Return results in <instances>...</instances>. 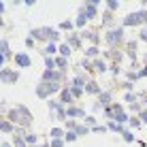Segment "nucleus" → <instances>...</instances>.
I'll return each mask as SVG.
<instances>
[{
  "label": "nucleus",
  "instance_id": "13",
  "mask_svg": "<svg viewBox=\"0 0 147 147\" xmlns=\"http://www.w3.org/2000/svg\"><path fill=\"white\" fill-rule=\"evenodd\" d=\"M126 119H128V115H126L124 111H121V113H117V115H115V121H117V124H124Z\"/></svg>",
  "mask_w": 147,
  "mask_h": 147
},
{
  "label": "nucleus",
  "instance_id": "19",
  "mask_svg": "<svg viewBox=\"0 0 147 147\" xmlns=\"http://www.w3.org/2000/svg\"><path fill=\"white\" fill-rule=\"evenodd\" d=\"M77 132H66V134H64V139H66V141H75V139H77Z\"/></svg>",
  "mask_w": 147,
  "mask_h": 147
},
{
  "label": "nucleus",
  "instance_id": "9",
  "mask_svg": "<svg viewBox=\"0 0 147 147\" xmlns=\"http://www.w3.org/2000/svg\"><path fill=\"white\" fill-rule=\"evenodd\" d=\"M66 115H68V117H83V111H81V109H68L66 111Z\"/></svg>",
  "mask_w": 147,
  "mask_h": 147
},
{
  "label": "nucleus",
  "instance_id": "2",
  "mask_svg": "<svg viewBox=\"0 0 147 147\" xmlns=\"http://www.w3.org/2000/svg\"><path fill=\"white\" fill-rule=\"evenodd\" d=\"M11 117H15V121H19L22 126H28V124H30V119H32V117H30V113H28V111L24 109V107H17V109H15L13 113H11Z\"/></svg>",
  "mask_w": 147,
  "mask_h": 147
},
{
  "label": "nucleus",
  "instance_id": "6",
  "mask_svg": "<svg viewBox=\"0 0 147 147\" xmlns=\"http://www.w3.org/2000/svg\"><path fill=\"white\" fill-rule=\"evenodd\" d=\"M15 62H17V66H22V68H28L30 66L28 53H17V55H15Z\"/></svg>",
  "mask_w": 147,
  "mask_h": 147
},
{
  "label": "nucleus",
  "instance_id": "12",
  "mask_svg": "<svg viewBox=\"0 0 147 147\" xmlns=\"http://www.w3.org/2000/svg\"><path fill=\"white\" fill-rule=\"evenodd\" d=\"M60 53H62V58H68L70 55V45H62V47H60Z\"/></svg>",
  "mask_w": 147,
  "mask_h": 147
},
{
  "label": "nucleus",
  "instance_id": "8",
  "mask_svg": "<svg viewBox=\"0 0 147 147\" xmlns=\"http://www.w3.org/2000/svg\"><path fill=\"white\" fill-rule=\"evenodd\" d=\"M70 105L73 102V92H68V90H62V105Z\"/></svg>",
  "mask_w": 147,
  "mask_h": 147
},
{
  "label": "nucleus",
  "instance_id": "18",
  "mask_svg": "<svg viewBox=\"0 0 147 147\" xmlns=\"http://www.w3.org/2000/svg\"><path fill=\"white\" fill-rule=\"evenodd\" d=\"M85 19H88V17H85V13H81L79 17H77V22H75V24H77V26H83V24H85Z\"/></svg>",
  "mask_w": 147,
  "mask_h": 147
},
{
  "label": "nucleus",
  "instance_id": "25",
  "mask_svg": "<svg viewBox=\"0 0 147 147\" xmlns=\"http://www.w3.org/2000/svg\"><path fill=\"white\" fill-rule=\"evenodd\" d=\"M88 55H92V58H94V55H98V49H96V47H90V49H88Z\"/></svg>",
  "mask_w": 147,
  "mask_h": 147
},
{
  "label": "nucleus",
  "instance_id": "16",
  "mask_svg": "<svg viewBox=\"0 0 147 147\" xmlns=\"http://www.w3.org/2000/svg\"><path fill=\"white\" fill-rule=\"evenodd\" d=\"M96 70H98V73H105V70H107V64L98 60V62H96Z\"/></svg>",
  "mask_w": 147,
  "mask_h": 147
},
{
  "label": "nucleus",
  "instance_id": "15",
  "mask_svg": "<svg viewBox=\"0 0 147 147\" xmlns=\"http://www.w3.org/2000/svg\"><path fill=\"white\" fill-rule=\"evenodd\" d=\"M45 64H47V68H49V70H53V66H55V60L47 55V58H45Z\"/></svg>",
  "mask_w": 147,
  "mask_h": 147
},
{
  "label": "nucleus",
  "instance_id": "33",
  "mask_svg": "<svg viewBox=\"0 0 147 147\" xmlns=\"http://www.w3.org/2000/svg\"><path fill=\"white\" fill-rule=\"evenodd\" d=\"M141 119H143V121H147V111H143V113H141Z\"/></svg>",
  "mask_w": 147,
  "mask_h": 147
},
{
  "label": "nucleus",
  "instance_id": "5",
  "mask_svg": "<svg viewBox=\"0 0 147 147\" xmlns=\"http://www.w3.org/2000/svg\"><path fill=\"white\" fill-rule=\"evenodd\" d=\"M141 19H143V11H141V13H130L128 17L124 19V26H134V24H141Z\"/></svg>",
  "mask_w": 147,
  "mask_h": 147
},
{
  "label": "nucleus",
  "instance_id": "4",
  "mask_svg": "<svg viewBox=\"0 0 147 147\" xmlns=\"http://www.w3.org/2000/svg\"><path fill=\"white\" fill-rule=\"evenodd\" d=\"M19 75L17 73H13L11 68H2V73H0V79L4 81V83H11V81H17Z\"/></svg>",
  "mask_w": 147,
  "mask_h": 147
},
{
  "label": "nucleus",
  "instance_id": "26",
  "mask_svg": "<svg viewBox=\"0 0 147 147\" xmlns=\"http://www.w3.org/2000/svg\"><path fill=\"white\" fill-rule=\"evenodd\" d=\"M64 143H62V139H55V141H51V147H62Z\"/></svg>",
  "mask_w": 147,
  "mask_h": 147
},
{
  "label": "nucleus",
  "instance_id": "30",
  "mask_svg": "<svg viewBox=\"0 0 147 147\" xmlns=\"http://www.w3.org/2000/svg\"><path fill=\"white\" fill-rule=\"evenodd\" d=\"M32 43H34V38H32V36H28V38H26V45H28V47H32Z\"/></svg>",
  "mask_w": 147,
  "mask_h": 147
},
{
  "label": "nucleus",
  "instance_id": "22",
  "mask_svg": "<svg viewBox=\"0 0 147 147\" xmlns=\"http://www.w3.org/2000/svg\"><path fill=\"white\" fill-rule=\"evenodd\" d=\"M26 143H30V145L36 143V134H28V136H26Z\"/></svg>",
  "mask_w": 147,
  "mask_h": 147
},
{
  "label": "nucleus",
  "instance_id": "23",
  "mask_svg": "<svg viewBox=\"0 0 147 147\" xmlns=\"http://www.w3.org/2000/svg\"><path fill=\"white\" fill-rule=\"evenodd\" d=\"M124 139H126V141H128V143H130V141H134V136H132V132H128V130H124Z\"/></svg>",
  "mask_w": 147,
  "mask_h": 147
},
{
  "label": "nucleus",
  "instance_id": "10",
  "mask_svg": "<svg viewBox=\"0 0 147 147\" xmlns=\"http://www.w3.org/2000/svg\"><path fill=\"white\" fill-rule=\"evenodd\" d=\"M64 132H62V130H60V128H53L51 130V132H49V136H51V141H55V139H60V136H62Z\"/></svg>",
  "mask_w": 147,
  "mask_h": 147
},
{
  "label": "nucleus",
  "instance_id": "24",
  "mask_svg": "<svg viewBox=\"0 0 147 147\" xmlns=\"http://www.w3.org/2000/svg\"><path fill=\"white\" fill-rule=\"evenodd\" d=\"M15 147H26V141L24 139H15Z\"/></svg>",
  "mask_w": 147,
  "mask_h": 147
},
{
  "label": "nucleus",
  "instance_id": "17",
  "mask_svg": "<svg viewBox=\"0 0 147 147\" xmlns=\"http://www.w3.org/2000/svg\"><path fill=\"white\" fill-rule=\"evenodd\" d=\"M11 130H13L11 121H2V132H11Z\"/></svg>",
  "mask_w": 147,
  "mask_h": 147
},
{
  "label": "nucleus",
  "instance_id": "3",
  "mask_svg": "<svg viewBox=\"0 0 147 147\" xmlns=\"http://www.w3.org/2000/svg\"><path fill=\"white\" fill-rule=\"evenodd\" d=\"M105 38H107V43H109V45H115V43H119V40L124 38V30H121V28H117V30H111V32H109Z\"/></svg>",
  "mask_w": 147,
  "mask_h": 147
},
{
  "label": "nucleus",
  "instance_id": "31",
  "mask_svg": "<svg viewBox=\"0 0 147 147\" xmlns=\"http://www.w3.org/2000/svg\"><path fill=\"white\" fill-rule=\"evenodd\" d=\"M139 77H147V66H145L143 70H139Z\"/></svg>",
  "mask_w": 147,
  "mask_h": 147
},
{
  "label": "nucleus",
  "instance_id": "11",
  "mask_svg": "<svg viewBox=\"0 0 147 147\" xmlns=\"http://www.w3.org/2000/svg\"><path fill=\"white\" fill-rule=\"evenodd\" d=\"M55 51H58V47H55V45H53V43H49V45H47V47H45V53H47V55H53Z\"/></svg>",
  "mask_w": 147,
  "mask_h": 147
},
{
  "label": "nucleus",
  "instance_id": "7",
  "mask_svg": "<svg viewBox=\"0 0 147 147\" xmlns=\"http://www.w3.org/2000/svg\"><path fill=\"white\" fill-rule=\"evenodd\" d=\"M85 92H90V94H98V92H100V88H98V83H96V81H88V88H85Z\"/></svg>",
  "mask_w": 147,
  "mask_h": 147
},
{
  "label": "nucleus",
  "instance_id": "14",
  "mask_svg": "<svg viewBox=\"0 0 147 147\" xmlns=\"http://www.w3.org/2000/svg\"><path fill=\"white\" fill-rule=\"evenodd\" d=\"M109 100H111V94H109V92L100 94V102H102V105H109Z\"/></svg>",
  "mask_w": 147,
  "mask_h": 147
},
{
  "label": "nucleus",
  "instance_id": "32",
  "mask_svg": "<svg viewBox=\"0 0 147 147\" xmlns=\"http://www.w3.org/2000/svg\"><path fill=\"white\" fill-rule=\"evenodd\" d=\"M141 38H143V40H147V28L143 30V32H141Z\"/></svg>",
  "mask_w": 147,
  "mask_h": 147
},
{
  "label": "nucleus",
  "instance_id": "20",
  "mask_svg": "<svg viewBox=\"0 0 147 147\" xmlns=\"http://www.w3.org/2000/svg\"><path fill=\"white\" fill-rule=\"evenodd\" d=\"M70 92H73V96H79L81 92H83V88H77V85H73V88H70Z\"/></svg>",
  "mask_w": 147,
  "mask_h": 147
},
{
  "label": "nucleus",
  "instance_id": "1",
  "mask_svg": "<svg viewBox=\"0 0 147 147\" xmlns=\"http://www.w3.org/2000/svg\"><path fill=\"white\" fill-rule=\"evenodd\" d=\"M32 36H36V38H49V40H58L60 34L55 32V30H51V28H38V30H32Z\"/></svg>",
  "mask_w": 147,
  "mask_h": 147
},
{
  "label": "nucleus",
  "instance_id": "21",
  "mask_svg": "<svg viewBox=\"0 0 147 147\" xmlns=\"http://www.w3.org/2000/svg\"><path fill=\"white\" fill-rule=\"evenodd\" d=\"M55 64H58L60 68H64V66H66V58H58V60H55Z\"/></svg>",
  "mask_w": 147,
  "mask_h": 147
},
{
  "label": "nucleus",
  "instance_id": "28",
  "mask_svg": "<svg viewBox=\"0 0 147 147\" xmlns=\"http://www.w3.org/2000/svg\"><path fill=\"white\" fill-rule=\"evenodd\" d=\"M117 7H119L117 2H109V9H111V11H115V9H117Z\"/></svg>",
  "mask_w": 147,
  "mask_h": 147
},
{
  "label": "nucleus",
  "instance_id": "27",
  "mask_svg": "<svg viewBox=\"0 0 147 147\" xmlns=\"http://www.w3.org/2000/svg\"><path fill=\"white\" fill-rule=\"evenodd\" d=\"M60 28H64V30H70V28H73V24H70V22H62V26H60Z\"/></svg>",
  "mask_w": 147,
  "mask_h": 147
},
{
  "label": "nucleus",
  "instance_id": "29",
  "mask_svg": "<svg viewBox=\"0 0 147 147\" xmlns=\"http://www.w3.org/2000/svg\"><path fill=\"white\" fill-rule=\"evenodd\" d=\"M130 126H132V128H134V126L139 128V126H141V121H139V119H132V121H130Z\"/></svg>",
  "mask_w": 147,
  "mask_h": 147
}]
</instances>
